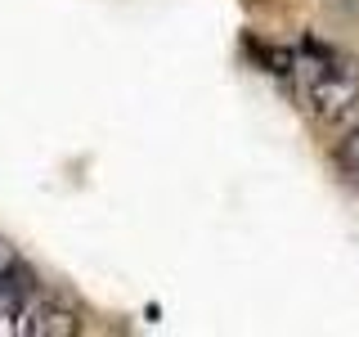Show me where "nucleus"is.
<instances>
[{
  "mask_svg": "<svg viewBox=\"0 0 359 337\" xmlns=\"http://www.w3.org/2000/svg\"><path fill=\"white\" fill-rule=\"evenodd\" d=\"M310 104L319 117H341L359 104V59L355 54L323 50V59L310 67Z\"/></svg>",
  "mask_w": 359,
  "mask_h": 337,
  "instance_id": "1",
  "label": "nucleus"
},
{
  "mask_svg": "<svg viewBox=\"0 0 359 337\" xmlns=\"http://www.w3.org/2000/svg\"><path fill=\"white\" fill-rule=\"evenodd\" d=\"M18 333H41V337H67V333H81V319L72 310L54 306V301H32L18 310Z\"/></svg>",
  "mask_w": 359,
  "mask_h": 337,
  "instance_id": "2",
  "label": "nucleus"
},
{
  "mask_svg": "<svg viewBox=\"0 0 359 337\" xmlns=\"http://www.w3.org/2000/svg\"><path fill=\"white\" fill-rule=\"evenodd\" d=\"M14 270H22V261H18V252H14V247L0 239V275H14Z\"/></svg>",
  "mask_w": 359,
  "mask_h": 337,
  "instance_id": "3",
  "label": "nucleus"
}]
</instances>
